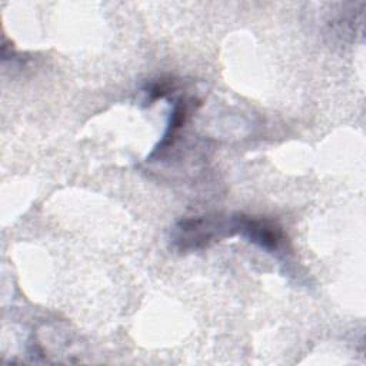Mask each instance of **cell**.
Here are the masks:
<instances>
[{
    "instance_id": "cell-4",
    "label": "cell",
    "mask_w": 366,
    "mask_h": 366,
    "mask_svg": "<svg viewBox=\"0 0 366 366\" xmlns=\"http://www.w3.org/2000/svg\"><path fill=\"white\" fill-rule=\"evenodd\" d=\"M177 89V83L174 79H157L147 84L144 89L146 93V103L153 104L159 99L166 97L167 94L173 93Z\"/></svg>"
},
{
    "instance_id": "cell-2",
    "label": "cell",
    "mask_w": 366,
    "mask_h": 366,
    "mask_svg": "<svg viewBox=\"0 0 366 366\" xmlns=\"http://www.w3.org/2000/svg\"><path fill=\"white\" fill-rule=\"evenodd\" d=\"M233 227L234 234L243 236L267 252H277L286 240L282 226L267 217L234 214Z\"/></svg>"
},
{
    "instance_id": "cell-3",
    "label": "cell",
    "mask_w": 366,
    "mask_h": 366,
    "mask_svg": "<svg viewBox=\"0 0 366 366\" xmlns=\"http://www.w3.org/2000/svg\"><path fill=\"white\" fill-rule=\"evenodd\" d=\"M194 107V100L193 99H186V97H179L174 103H173V109L170 112V119L166 127V132L163 134V139L160 140V143L154 147V150L152 152L150 157H154L157 154H162L163 152H166L176 140L180 129L183 127V124L186 123V120L190 116V112Z\"/></svg>"
},
{
    "instance_id": "cell-1",
    "label": "cell",
    "mask_w": 366,
    "mask_h": 366,
    "mask_svg": "<svg viewBox=\"0 0 366 366\" xmlns=\"http://www.w3.org/2000/svg\"><path fill=\"white\" fill-rule=\"evenodd\" d=\"M234 234L233 216L204 214L179 220L172 229V244L179 252H194L209 247L227 236Z\"/></svg>"
}]
</instances>
